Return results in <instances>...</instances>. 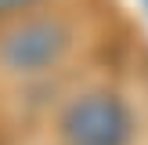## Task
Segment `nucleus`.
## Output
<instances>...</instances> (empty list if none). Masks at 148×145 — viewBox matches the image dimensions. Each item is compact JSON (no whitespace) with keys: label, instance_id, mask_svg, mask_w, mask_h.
<instances>
[{"label":"nucleus","instance_id":"20e7f679","mask_svg":"<svg viewBox=\"0 0 148 145\" xmlns=\"http://www.w3.org/2000/svg\"><path fill=\"white\" fill-rule=\"evenodd\" d=\"M145 7H148V0H145Z\"/></svg>","mask_w":148,"mask_h":145},{"label":"nucleus","instance_id":"7ed1b4c3","mask_svg":"<svg viewBox=\"0 0 148 145\" xmlns=\"http://www.w3.org/2000/svg\"><path fill=\"white\" fill-rule=\"evenodd\" d=\"M40 0H0V18L7 14H22V11H33Z\"/></svg>","mask_w":148,"mask_h":145},{"label":"nucleus","instance_id":"f03ea898","mask_svg":"<svg viewBox=\"0 0 148 145\" xmlns=\"http://www.w3.org/2000/svg\"><path fill=\"white\" fill-rule=\"evenodd\" d=\"M62 138L69 145H130L134 113L116 91H87L62 113Z\"/></svg>","mask_w":148,"mask_h":145},{"label":"nucleus","instance_id":"f257e3e1","mask_svg":"<svg viewBox=\"0 0 148 145\" xmlns=\"http://www.w3.org/2000/svg\"><path fill=\"white\" fill-rule=\"evenodd\" d=\"M72 47V26L58 14H33L0 33V62L4 69L33 76L58 65Z\"/></svg>","mask_w":148,"mask_h":145}]
</instances>
